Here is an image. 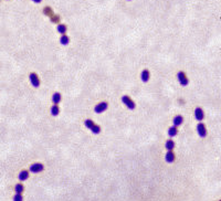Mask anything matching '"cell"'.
<instances>
[{
	"mask_svg": "<svg viewBox=\"0 0 221 201\" xmlns=\"http://www.w3.org/2000/svg\"><path fill=\"white\" fill-rule=\"evenodd\" d=\"M165 147H166V149H167V150H172V149L175 148V142H174L172 139L167 140V142H166V144H165Z\"/></svg>",
	"mask_w": 221,
	"mask_h": 201,
	"instance_id": "9a60e30c",
	"label": "cell"
},
{
	"mask_svg": "<svg viewBox=\"0 0 221 201\" xmlns=\"http://www.w3.org/2000/svg\"><path fill=\"white\" fill-rule=\"evenodd\" d=\"M51 100H52V103H53V105H57V104H59V103L62 100V95L60 94L59 92H55L54 94L52 95Z\"/></svg>",
	"mask_w": 221,
	"mask_h": 201,
	"instance_id": "30bf717a",
	"label": "cell"
},
{
	"mask_svg": "<svg viewBox=\"0 0 221 201\" xmlns=\"http://www.w3.org/2000/svg\"><path fill=\"white\" fill-rule=\"evenodd\" d=\"M95 123L93 122L92 120H90V118H88V120H84V125H85V127L88 128V129H91L92 127H93V125H94Z\"/></svg>",
	"mask_w": 221,
	"mask_h": 201,
	"instance_id": "ffe728a7",
	"label": "cell"
},
{
	"mask_svg": "<svg viewBox=\"0 0 221 201\" xmlns=\"http://www.w3.org/2000/svg\"><path fill=\"white\" fill-rule=\"evenodd\" d=\"M28 178H29V170H21L19 172V175H18V179L20 181H25Z\"/></svg>",
	"mask_w": 221,
	"mask_h": 201,
	"instance_id": "8fae6325",
	"label": "cell"
},
{
	"mask_svg": "<svg viewBox=\"0 0 221 201\" xmlns=\"http://www.w3.org/2000/svg\"><path fill=\"white\" fill-rule=\"evenodd\" d=\"M31 1H33L34 3H40V2L42 1V0H31Z\"/></svg>",
	"mask_w": 221,
	"mask_h": 201,
	"instance_id": "cb8c5ba5",
	"label": "cell"
},
{
	"mask_svg": "<svg viewBox=\"0 0 221 201\" xmlns=\"http://www.w3.org/2000/svg\"><path fill=\"white\" fill-rule=\"evenodd\" d=\"M90 131L93 133L94 135H99V134L101 133V127H100L99 125H96V124H94V125H93V127H92Z\"/></svg>",
	"mask_w": 221,
	"mask_h": 201,
	"instance_id": "d6986e66",
	"label": "cell"
},
{
	"mask_svg": "<svg viewBox=\"0 0 221 201\" xmlns=\"http://www.w3.org/2000/svg\"><path fill=\"white\" fill-rule=\"evenodd\" d=\"M177 80H178L179 84H180L181 86H187V85L189 84V80H188V77H187L186 73H185L183 71L177 72Z\"/></svg>",
	"mask_w": 221,
	"mask_h": 201,
	"instance_id": "7a4b0ae2",
	"label": "cell"
},
{
	"mask_svg": "<svg viewBox=\"0 0 221 201\" xmlns=\"http://www.w3.org/2000/svg\"><path fill=\"white\" fill-rule=\"evenodd\" d=\"M44 170V166L41 163H34L30 165L29 167V172H32V174H40Z\"/></svg>",
	"mask_w": 221,
	"mask_h": 201,
	"instance_id": "3957f363",
	"label": "cell"
},
{
	"mask_svg": "<svg viewBox=\"0 0 221 201\" xmlns=\"http://www.w3.org/2000/svg\"><path fill=\"white\" fill-rule=\"evenodd\" d=\"M107 108H108V103L107 102H101V103H99L97 105H95L94 112L96 114H102V113H104Z\"/></svg>",
	"mask_w": 221,
	"mask_h": 201,
	"instance_id": "277c9868",
	"label": "cell"
},
{
	"mask_svg": "<svg viewBox=\"0 0 221 201\" xmlns=\"http://www.w3.org/2000/svg\"><path fill=\"white\" fill-rule=\"evenodd\" d=\"M57 30L59 33H61V34H65V32L68 31V28H66V25H62V23H59L57 27Z\"/></svg>",
	"mask_w": 221,
	"mask_h": 201,
	"instance_id": "5bb4252c",
	"label": "cell"
},
{
	"mask_svg": "<svg viewBox=\"0 0 221 201\" xmlns=\"http://www.w3.org/2000/svg\"><path fill=\"white\" fill-rule=\"evenodd\" d=\"M60 43L62 45H68L70 43V38L66 34H62V37L60 38Z\"/></svg>",
	"mask_w": 221,
	"mask_h": 201,
	"instance_id": "ac0fdd59",
	"label": "cell"
},
{
	"mask_svg": "<svg viewBox=\"0 0 221 201\" xmlns=\"http://www.w3.org/2000/svg\"><path fill=\"white\" fill-rule=\"evenodd\" d=\"M177 134H178V129H177L176 126L172 125L168 128V136L169 137H175V136H177Z\"/></svg>",
	"mask_w": 221,
	"mask_h": 201,
	"instance_id": "4fadbf2b",
	"label": "cell"
},
{
	"mask_svg": "<svg viewBox=\"0 0 221 201\" xmlns=\"http://www.w3.org/2000/svg\"><path fill=\"white\" fill-rule=\"evenodd\" d=\"M51 20H52V22H55V23H57V22L60 21V17H59V16H54V14H53V16L51 17Z\"/></svg>",
	"mask_w": 221,
	"mask_h": 201,
	"instance_id": "603a6c76",
	"label": "cell"
},
{
	"mask_svg": "<svg viewBox=\"0 0 221 201\" xmlns=\"http://www.w3.org/2000/svg\"><path fill=\"white\" fill-rule=\"evenodd\" d=\"M149 79H151V72L148 70L142 71V73H140V80H142V82L147 83V82L149 81Z\"/></svg>",
	"mask_w": 221,
	"mask_h": 201,
	"instance_id": "9c48e42d",
	"label": "cell"
},
{
	"mask_svg": "<svg viewBox=\"0 0 221 201\" xmlns=\"http://www.w3.org/2000/svg\"><path fill=\"white\" fill-rule=\"evenodd\" d=\"M13 201H23V197L20 193H16L13 196Z\"/></svg>",
	"mask_w": 221,
	"mask_h": 201,
	"instance_id": "7402d4cb",
	"label": "cell"
},
{
	"mask_svg": "<svg viewBox=\"0 0 221 201\" xmlns=\"http://www.w3.org/2000/svg\"><path fill=\"white\" fill-rule=\"evenodd\" d=\"M183 123V117L181 115H177V116H175V117L172 118V124H174V126H176V127L180 126Z\"/></svg>",
	"mask_w": 221,
	"mask_h": 201,
	"instance_id": "7c38bea8",
	"label": "cell"
},
{
	"mask_svg": "<svg viewBox=\"0 0 221 201\" xmlns=\"http://www.w3.org/2000/svg\"><path fill=\"white\" fill-rule=\"evenodd\" d=\"M197 133L201 138H205L207 136V128H206V125L203 123H199L197 125Z\"/></svg>",
	"mask_w": 221,
	"mask_h": 201,
	"instance_id": "8992f818",
	"label": "cell"
},
{
	"mask_svg": "<svg viewBox=\"0 0 221 201\" xmlns=\"http://www.w3.org/2000/svg\"><path fill=\"white\" fill-rule=\"evenodd\" d=\"M175 159H176V156H175L174 151L167 150V154L165 155V160H166L168 163H172L174 161H175Z\"/></svg>",
	"mask_w": 221,
	"mask_h": 201,
	"instance_id": "ba28073f",
	"label": "cell"
},
{
	"mask_svg": "<svg viewBox=\"0 0 221 201\" xmlns=\"http://www.w3.org/2000/svg\"><path fill=\"white\" fill-rule=\"evenodd\" d=\"M122 103L125 105V106L129 109V111H133V109H135V107H136V104H135V102L129 97V96H127V95H124V96H122Z\"/></svg>",
	"mask_w": 221,
	"mask_h": 201,
	"instance_id": "6da1fadb",
	"label": "cell"
},
{
	"mask_svg": "<svg viewBox=\"0 0 221 201\" xmlns=\"http://www.w3.org/2000/svg\"><path fill=\"white\" fill-rule=\"evenodd\" d=\"M50 113L52 116H57L60 114V107L57 106V105H53L50 108Z\"/></svg>",
	"mask_w": 221,
	"mask_h": 201,
	"instance_id": "2e32d148",
	"label": "cell"
},
{
	"mask_svg": "<svg viewBox=\"0 0 221 201\" xmlns=\"http://www.w3.org/2000/svg\"><path fill=\"white\" fill-rule=\"evenodd\" d=\"M29 80H30V83H31V85L33 88H39V86H40V79H39L37 73H34V72L30 73Z\"/></svg>",
	"mask_w": 221,
	"mask_h": 201,
	"instance_id": "5b68a950",
	"label": "cell"
},
{
	"mask_svg": "<svg viewBox=\"0 0 221 201\" xmlns=\"http://www.w3.org/2000/svg\"><path fill=\"white\" fill-rule=\"evenodd\" d=\"M194 115H195V118H196L198 122H201V120H203V118H205V113H203V109H202L201 107L195 108Z\"/></svg>",
	"mask_w": 221,
	"mask_h": 201,
	"instance_id": "52a82bcc",
	"label": "cell"
},
{
	"mask_svg": "<svg viewBox=\"0 0 221 201\" xmlns=\"http://www.w3.org/2000/svg\"><path fill=\"white\" fill-rule=\"evenodd\" d=\"M219 201H220V200H219Z\"/></svg>",
	"mask_w": 221,
	"mask_h": 201,
	"instance_id": "484cf974",
	"label": "cell"
},
{
	"mask_svg": "<svg viewBox=\"0 0 221 201\" xmlns=\"http://www.w3.org/2000/svg\"><path fill=\"white\" fill-rule=\"evenodd\" d=\"M43 13L47 14V16H49V17H52V16H53V11L51 10L50 7H45L43 9Z\"/></svg>",
	"mask_w": 221,
	"mask_h": 201,
	"instance_id": "44dd1931",
	"label": "cell"
},
{
	"mask_svg": "<svg viewBox=\"0 0 221 201\" xmlns=\"http://www.w3.org/2000/svg\"><path fill=\"white\" fill-rule=\"evenodd\" d=\"M128 1H131V0H128Z\"/></svg>",
	"mask_w": 221,
	"mask_h": 201,
	"instance_id": "d4e9b609",
	"label": "cell"
},
{
	"mask_svg": "<svg viewBox=\"0 0 221 201\" xmlns=\"http://www.w3.org/2000/svg\"><path fill=\"white\" fill-rule=\"evenodd\" d=\"M23 190H25V186L22 185V183H17L16 186H14V191H16V193H22L23 192Z\"/></svg>",
	"mask_w": 221,
	"mask_h": 201,
	"instance_id": "e0dca14e",
	"label": "cell"
}]
</instances>
